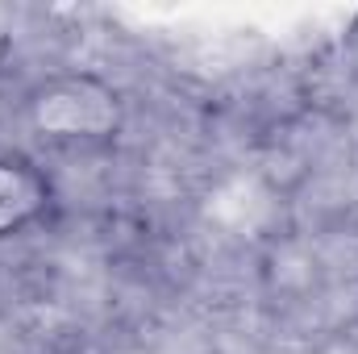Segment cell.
Here are the masks:
<instances>
[{"instance_id": "6da1fadb", "label": "cell", "mask_w": 358, "mask_h": 354, "mask_svg": "<svg viewBox=\"0 0 358 354\" xmlns=\"http://www.w3.org/2000/svg\"><path fill=\"white\" fill-rule=\"evenodd\" d=\"M25 121L55 146H108L121 134L125 108L113 84L88 71H59L38 80L25 96Z\"/></svg>"}, {"instance_id": "7a4b0ae2", "label": "cell", "mask_w": 358, "mask_h": 354, "mask_svg": "<svg viewBox=\"0 0 358 354\" xmlns=\"http://www.w3.org/2000/svg\"><path fill=\"white\" fill-rule=\"evenodd\" d=\"M50 179L42 176L29 159L0 155V242L25 234L50 213Z\"/></svg>"}, {"instance_id": "3957f363", "label": "cell", "mask_w": 358, "mask_h": 354, "mask_svg": "<svg viewBox=\"0 0 358 354\" xmlns=\"http://www.w3.org/2000/svg\"><path fill=\"white\" fill-rule=\"evenodd\" d=\"M13 25H17L13 8H8V4H0V59H4V50L13 46Z\"/></svg>"}]
</instances>
